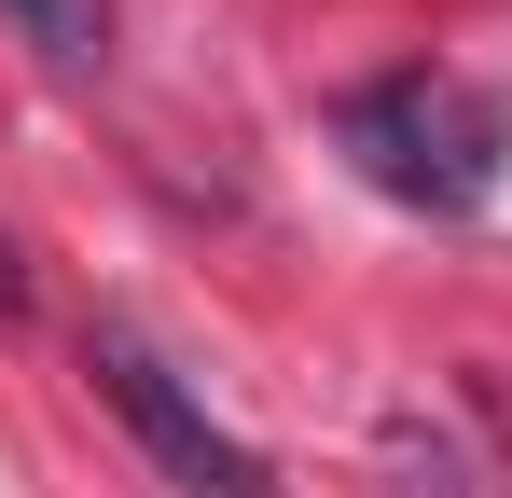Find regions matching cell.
<instances>
[{
    "label": "cell",
    "instance_id": "cell-1",
    "mask_svg": "<svg viewBox=\"0 0 512 498\" xmlns=\"http://www.w3.org/2000/svg\"><path fill=\"white\" fill-rule=\"evenodd\" d=\"M346 153H360L374 194H402L429 222H471L499 194V166H512V111L485 83H457V70H402V83L346 97Z\"/></svg>",
    "mask_w": 512,
    "mask_h": 498
},
{
    "label": "cell",
    "instance_id": "cell-2",
    "mask_svg": "<svg viewBox=\"0 0 512 498\" xmlns=\"http://www.w3.org/2000/svg\"><path fill=\"white\" fill-rule=\"evenodd\" d=\"M84 374H97V402L139 429V457L167 471V498H277V471H263V443H236L222 415L180 388V360L153 346V332H125V319H97L84 346Z\"/></svg>",
    "mask_w": 512,
    "mask_h": 498
},
{
    "label": "cell",
    "instance_id": "cell-3",
    "mask_svg": "<svg viewBox=\"0 0 512 498\" xmlns=\"http://www.w3.org/2000/svg\"><path fill=\"white\" fill-rule=\"evenodd\" d=\"M0 14H14L42 56H70V70H84V56H97V28H111V0H0Z\"/></svg>",
    "mask_w": 512,
    "mask_h": 498
},
{
    "label": "cell",
    "instance_id": "cell-4",
    "mask_svg": "<svg viewBox=\"0 0 512 498\" xmlns=\"http://www.w3.org/2000/svg\"><path fill=\"white\" fill-rule=\"evenodd\" d=\"M0 319H28V263H14V236H0Z\"/></svg>",
    "mask_w": 512,
    "mask_h": 498
}]
</instances>
